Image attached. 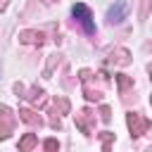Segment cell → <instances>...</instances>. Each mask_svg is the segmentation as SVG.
<instances>
[{"instance_id": "ba28073f", "label": "cell", "mask_w": 152, "mask_h": 152, "mask_svg": "<svg viewBox=\"0 0 152 152\" xmlns=\"http://www.w3.org/2000/svg\"><path fill=\"white\" fill-rule=\"evenodd\" d=\"M128 86H131V78L121 74V76H119V88H121V93H126V88H128Z\"/></svg>"}, {"instance_id": "3957f363", "label": "cell", "mask_w": 152, "mask_h": 152, "mask_svg": "<svg viewBox=\"0 0 152 152\" xmlns=\"http://www.w3.org/2000/svg\"><path fill=\"white\" fill-rule=\"evenodd\" d=\"M0 138H7L12 133V114H10V107H0Z\"/></svg>"}, {"instance_id": "5b68a950", "label": "cell", "mask_w": 152, "mask_h": 152, "mask_svg": "<svg viewBox=\"0 0 152 152\" xmlns=\"http://www.w3.org/2000/svg\"><path fill=\"white\" fill-rule=\"evenodd\" d=\"M19 40L21 43H38L40 45L43 43V33L40 31H21L19 33Z\"/></svg>"}, {"instance_id": "277c9868", "label": "cell", "mask_w": 152, "mask_h": 152, "mask_svg": "<svg viewBox=\"0 0 152 152\" xmlns=\"http://www.w3.org/2000/svg\"><path fill=\"white\" fill-rule=\"evenodd\" d=\"M126 12H128V5H126V2H116V7H109L107 19H109L112 24H116V21H121V19L126 17Z\"/></svg>"}, {"instance_id": "52a82bcc", "label": "cell", "mask_w": 152, "mask_h": 152, "mask_svg": "<svg viewBox=\"0 0 152 152\" xmlns=\"http://www.w3.org/2000/svg\"><path fill=\"white\" fill-rule=\"evenodd\" d=\"M19 116H21L26 124H40V119H38V116H36L31 109H19Z\"/></svg>"}, {"instance_id": "8992f818", "label": "cell", "mask_w": 152, "mask_h": 152, "mask_svg": "<svg viewBox=\"0 0 152 152\" xmlns=\"http://www.w3.org/2000/svg\"><path fill=\"white\" fill-rule=\"evenodd\" d=\"M36 142H38V138H36V133H26V135L21 138V142H19V150H21V152H31Z\"/></svg>"}, {"instance_id": "6da1fadb", "label": "cell", "mask_w": 152, "mask_h": 152, "mask_svg": "<svg viewBox=\"0 0 152 152\" xmlns=\"http://www.w3.org/2000/svg\"><path fill=\"white\" fill-rule=\"evenodd\" d=\"M71 14H74V19L86 28V33H95V24H93V14H90V10L83 5V2H76L74 7H71Z\"/></svg>"}, {"instance_id": "9c48e42d", "label": "cell", "mask_w": 152, "mask_h": 152, "mask_svg": "<svg viewBox=\"0 0 152 152\" xmlns=\"http://www.w3.org/2000/svg\"><path fill=\"white\" fill-rule=\"evenodd\" d=\"M100 112H102V121H109V107H102Z\"/></svg>"}, {"instance_id": "7a4b0ae2", "label": "cell", "mask_w": 152, "mask_h": 152, "mask_svg": "<svg viewBox=\"0 0 152 152\" xmlns=\"http://www.w3.org/2000/svg\"><path fill=\"white\" fill-rule=\"evenodd\" d=\"M128 126H131L133 135H142V133H147V128H150V121H147L142 114H138V112H131V114H128Z\"/></svg>"}]
</instances>
